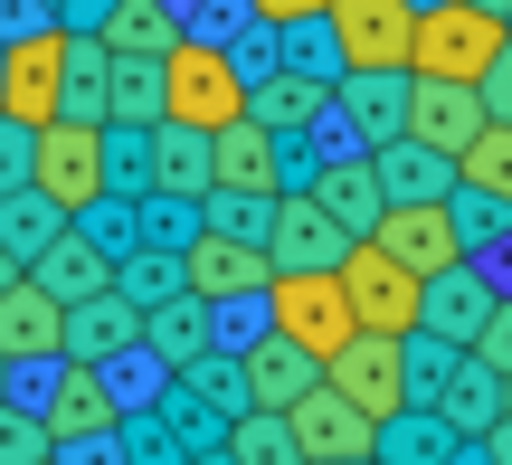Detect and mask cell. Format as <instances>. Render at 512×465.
<instances>
[{
  "label": "cell",
  "mask_w": 512,
  "mask_h": 465,
  "mask_svg": "<svg viewBox=\"0 0 512 465\" xmlns=\"http://www.w3.org/2000/svg\"><path fill=\"white\" fill-rule=\"evenodd\" d=\"M57 228H67V219H57V209L38 200V190H10V200H0V257H10L19 276H29V257L57 238Z\"/></svg>",
  "instance_id": "cell-32"
},
{
  "label": "cell",
  "mask_w": 512,
  "mask_h": 465,
  "mask_svg": "<svg viewBox=\"0 0 512 465\" xmlns=\"http://www.w3.org/2000/svg\"><path fill=\"white\" fill-rule=\"evenodd\" d=\"M57 86H67V29H19L0 48V124L48 133L57 124Z\"/></svg>",
  "instance_id": "cell-5"
},
{
  "label": "cell",
  "mask_w": 512,
  "mask_h": 465,
  "mask_svg": "<svg viewBox=\"0 0 512 465\" xmlns=\"http://www.w3.org/2000/svg\"><path fill=\"white\" fill-rule=\"evenodd\" d=\"M456 181H465V190H484L494 209H512V124H484L475 143L456 152Z\"/></svg>",
  "instance_id": "cell-33"
},
{
  "label": "cell",
  "mask_w": 512,
  "mask_h": 465,
  "mask_svg": "<svg viewBox=\"0 0 512 465\" xmlns=\"http://www.w3.org/2000/svg\"><path fill=\"white\" fill-rule=\"evenodd\" d=\"M0 399H10V361H0Z\"/></svg>",
  "instance_id": "cell-49"
},
{
  "label": "cell",
  "mask_w": 512,
  "mask_h": 465,
  "mask_svg": "<svg viewBox=\"0 0 512 465\" xmlns=\"http://www.w3.org/2000/svg\"><path fill=\"white\" fill-rule=\"evenodd\" d=\"M370 247H380L389 266H408V276H446V266H465L456 228H446V200L437 209H380V228H370Z\"/></svg>",
  "instance_id": "cell-15"
},
{
  "label": "cell",
  "mask_w": 512,
  "mask_h": 465,
  "mask_svg": "<svg viewBox=\"0 0 512 465\" xmlns=\"http://www.w3.org/2000/svg\"><path fill=\"white\" fill-rule=\"evenodd\" d=\"M266 333L294 342V352L323 371L361 323H351V304H342V285H332V276H266Z\"/></svg>",
  "instance_id": "cell-4"
},
{
  "label": "cell",
  "mask_w": 512,
  "mask_h": 465,
  "mask_svg": "<svg viewBox=\"0 0 512 465\" xmlns=\"http://www.w3.org/2000/svg\"><path fill=\"white\" fill-rule=\"evenodd\" d=\"M332 285H342V304H351L361 333H380V342H408V333H418V276L389 266L370 238H351V257L332 266Z\"/></svg>",
  "instance_id": "cell-6"
},
{
  "label": "cell",
  "mask_w": 512,
  "mask_h": 465,
  "mask_svg": "<svg viewBox=\"0 0 512 465\" xmlns=\"http://www.w3.org/2000/svg\"><path fill=\"white\" fill-rule=\"evenodd\" d=\"M342 257H351V238L313 200H275V228H266V266L275 276H332Z\"/></svg>",
  "instance_id": "cell-14"
},
{
  "label": "cell",
  "mask_w": 512,
  "mask_h": 465,
  "mask_svg": "<svg viewBox=\"0 0 512 465\" xmlns=\"http://www.w3.org/2000/svg\"><path fill=\"white\" fill-rule=\"evenodd\" d=\"M285 437H294V456H304V465H370V418L351 409V399H332L323 380L285 409Z\"/></svg>",
  "instance_id": "cell-10"
},
{
  "label": "cell",
  "mask_w": 512,
  "mask_h": 465,
  "mask_svg": "<svg viewBox=\"0 0 512 465\" xmlns=\"http://www.w3.org/2000/svg\"><path fill=\"white\" fill-rule=\"evenodd\" d=\"M114 295H124L133 314L171 304V295H181V257H162V247H133V257H114Z\"/></svg>",
  "instance_id": "cell-35"
},
{
  "label": "cell",
  "mask_w": 512,
  "mask_h": 465,
  "mask_svg": "<svg viewBox=\"0 0 512 465\" xmlns=\"http://www.w3.org/2000/svg\"><path fill=\"white\" fill-rule=\"evenodd\" d=\"M29 285H38L48 304H86V295H105V285H114V257L67 219V228H57V238L29 257Z\"/></svg>",
  "instance_id": "cell-18"
},
{
  "label": "cell",
  "mask_w": 512,
  "mask_h": 465,
  "mask_svg": "<svg viewBox=\"0 0 512 465\" xmlns=\"http://www.w3.org/2000/svg\"><path fill=\"white\" fill-rule=\"evenodd\" d=\"M29 190L57 219H86L105 200V124H48L29 133Z\"/></svg>",
  "instance_id": "cell-3"
},
{
  "label": "cell",
  "mask_w": 512,
  "mask_h": 465,
  "mask_svg": "<svg viewBox=\"0 0 512 465\" xmlns=\"http://www.w3.org/2000/svg\"><path fill=\"white\" fill-rule=\"evenodd\" d=\"M370 181H380V209H437L446 190H456V162H437V152L418 143H389V152H361Z\"/></svg>",
  "instance_id": "cell-22"
},
{
  "label": "cell",
  "mask_w": 512,
  "mask_h": 465,
  "mask_svg": "<svg viewBox=\"0 0 512 465\" xmlns=\"http://www.w3.org/2000/svg\"><path fill=\"white\" fill-rule=\"evenodd\" d=\"M465 10H484V19H503V10H512V0H465Z\"/></svg>",
  "instance_id": "cell-47"
},
{
  "label": "cell",
  "mask_w": 512,
  "mask_h": 465,
  "mask_svg": "<svg viewBox=\"0 0 512 465\" xmlns=\"http://www.w3.org/2000/svg\"><path fill=\"white\" fill-rule=\"evenodd\" d=\"M512 48L503 19L465 10V0H437V10H418V29H408V76L418 86H484V67Z\"/></svg>",
  "instance_id": "cell-1"
},
{
  "label": "cell",
  "mask_w": 512,
  "mask_h": 465,
  "mask_svg": "<svg viewBox=\"0 0 512 465\" xmlns=\"http://www.w3.org/2000/svg\"><path fill=\"white\" fill-rule=\"evenodd\" d=\"M323 29H332L342 76H408V29H418L408 0H332Z\"/></svg>",
  "instance_id": "cell-7"
},
{
  "label": "cell",
  "mask_w": 512,
  "mask_h": 465,
  "mask_svg": "<svg viewBox=\"0 0 512 465\" xmlns=\"http://www.w3.org/2000/svg\"><path fill=\"white\" fill-rule=\"evenodd\" d=\"M114 456H124V465H190L181 437L162 428V409H124V418H114Z\"/></svg>",
  "instance_id": "cell-38"
},
{
  "label": "cell",
  "mask_w": 512,
  "mask_h": 465,
  "mask_svg": "<svg viewBox=\"0 0 512 465\" xmlns=\"http://www.w3.org/2000/svg\"><path fill=\"white\" fill-rule=\"evenodd\" d=\"M57 333H67V304H48L29 276H19L10 295H0V361H10V371H48Z\"/></svg>",
  "instance_id": "cell-20"
},
{
  "label": "cell",
  "mask_w": 512,
  "mask_h": 465,
  "mask_svg": "<svg viewBox=\"0 0 512 465\" xmlns=\"http://www.w3.org/2000/svg\"><path fill=\"white\" fill-rule=\"evenodd\" d=\"M143 342V314H133L124 295H86V304H67V333H57V361H86V371H114V361Z\"/></svg>",
  "instance_id": "cell-16"
},
{
  "label": "cell",
  "mask_w": 512,
  "mask_h": 465,
  "mask_svg": "<svg viewBox=\"0 0 512 465\" xmlns=\"http://www.w3.org/2000/svg\"><path fill=\"white\" fill-rule=\"evenodd\" d=\"M503 418H512V380H503Z\"/></svg>",
  "instance_id": "cell-50"
},
{
  "label": "cell",
  "mask_w": 512,
  "mask_h": 465,
  "mask_svg": "<svg viewBox=\"0 0 512 465\" xmlns=\"http://www.w3.org/2000/svg\"><path fill=\"white\" fill-rule=\"evenodd\" d=\"M494 295H503V285L484 276V266H446V276L418 285V333L446 342V352H475V333H484V314H494Z\"/></svg>",
  "instance_id": "cell-11"
},
{
  "label": "cell",
  "mask_w": 512,
  "mask_h": 465,
  "mask_svg": "<svg viewBox=\"0 0 512 465\" xmlns=\"http://www.w3.org/2000/svg\"><path fill=\"white\" fill-rule=\"evenodd\" d=\"M475 133H484L475 86H418V76H408V133H399V143H418V152H437V162H456Z\"/></svg>",
  "instance_id": "cell-17"
},
{
  "label": "cell",
  "mask_w": 512,
  "mask_h": 465,
  "mask_svg": "<svg viewBox=\"0 0 512 465\" xmlns=\"http://www.w3.org/2000/svg\"><path fill=\"white\" fill-rule=\"evenodd\" d=\"M408 10H437V0H408Z\"/></svg>",
  "instance_id": "cell-52"
},
{
  "label": "cell",
  "mask_w": 512,
  "mask_h": 465,
  "mask_svg": "<svg viewBox=\"0 0 512 465\" xmlns=\"http://www.w3.org/2000/svg\"><path fill=\"white\" fill-rule=\"evenodd\" d=\"M323 114H332V86H313V76H285V67H275V76H256V86H247V124L256 133H313Z\"/></svg>",
  "instance_id": "cell-26"
},
{
  "label": "cell",
  "mask_w": 512,
  "mask_h": 465,
  "mask_svg": "<svg viewBox=\"0 0 512 465\" xmlns=\"http://www.w3.org/2000/svg\"><path fill=\"white\" fill-rule=\"evenodd\" d=\"M503 38H512V10H503Z\"/></svg>",
  "instance_id": "cell-53"
},
{
  "label": "cell",
  "mask_w": 512,
  "mask_h": 465,
  "mask_svg": "<svg viewBox=\"0 0 512 465\" xmlns=\"http://www.w3.org/2000/svg\"><path fill=\"white\" fill-rule=\"evenodd\" d=\"M332 0H238L247 29H304V19H323Z\"/></svg>",
  "instance_id": "cell-43"
},
{
  "label": "cell",
  "mask_w": 512,
  "mask_h": 465,
  "mask_svg": "<svg viewBox=\"0 0 512 465\" xmlns=\"http://www.w3.org/2000/svg\"><path fill=\"white\" fill-rule=\"evenodd\" d=\"M323 390L332 399H351V409L380 428L389 409H408V371H399V342H380V333H351L342 352L323 361Z\"/></svg>",
  "instance_id": "cell-8"
},
{
  "label": "cell",
  "mask_w": 512,
  "mask_h": 465,
  "mask_svg": "<svg viewBox=\"0 0 512 465\" xmlns=\"http://www.w3.org/2000/svg\"><path fill=\"white\" fill-rule=\"evenodd\" d=\"M10 190H29V133L0 124V200H10Z\"/></svg>",
  "instance_id": "cell-45"
},
{
  "label": "cell",
  "mask_w": 512,
  "mask_h": 465,
  "mask_svg": "<svg viewBox=\"0 0 512 465\" xmlns=\"http://www.w3.org/2000/svg\"><path fill=\"white\" fill-rule=\"evenodd\" d=\"M209 190H238V200H275V133H256L247 114L228 133H209Z\"/></svg>",
  "instance_id": "cell-23"
},
{
  "label": "cell",
  "mask_w": 512,
  "mask_h": 465,
  "mask_svg": "<svg viewBox=\"0 0 512 465\" xmlns=\"http://www.w3.org/2000/svg\"><path fill=\"white\" fill-rule=\"evenodd\" d=\"M76 228H86V238L105 247V257H133V247H143V228H133V200H95Z\"/></svg>",
  "instance_id": "cell-40"
},
{
  "label": "cell",
  "mask_w": 512,
  "mask_h": 465,
  "mask_svg": "<svg viewBox=\"0 0 512 465\" xmlns=\"http://www.w3.org/2000/svg\"><path fill=\"white\" fill-rule=\"evenodd\" d=\"M38 428H48V447H76V437H114V390L105 371H86V361H48V399H38Z\"/></svg>",
  "instance_id": "cell-9"
},
{
  "label": "cell",
  "mask_w": 512,
  "mask_h": 465,
  "mask_svg": "<svg viewBox=\"0 0 512 465\" xmlns=\"http://www.w3.org/2000/svg\"><path fill=\"white\" fill-rule=\"evenodd\" d=\"M143 190H152V133L105 124V200H143Z\"/></svg>",
  "instance_id": "cell-39"
},
{
  "label": "cell",
  "mask_w": 512,
  "mask_h": 465,
  "mask_svg": "<svg viewBox=\"0 0 512 465\" xmlns=\"http://www.w3.org/2000/svg\"><path fill=\"white\" fill-rule=\"evenodd\" d=\"M0 465H48V428L19 399H0Z\"/></svg>",
  "instance_id": "cell-41"
},
{
  "label": "cell",
  "mask_w": 512,
  "mask_h": 465,
  "mask_svg": "<svg viewBox=\"0 0 512 465\" xmlns=\"http://www.w3.org/2000/svg\"><path fill=\"white\" fill-rule=\"evenodd\" d=\"M238 114H247V76L228 67V48L181 38V48L162 57V124H181V133H228Z\"/></svg>",
  "instance_id": "cell-2"
},
{
  "label": "cell",
  "mask_w": 512,
  "mask_h": 465,
  "mask_svg": "<svg viewBox=\"0 0 512 465\" xmlns=\"http://www.w3.org/2000/svg\"><path fill=\"white\" fill-rule=\"evenodd\" d=\"M446 456H456V437L427 409H389L380 428H370V465H446Z\"/></svg>",
  "instance_id": "cell-29"
},
{
  "label": "cell",
  "mask_w": 512,
  "mask_h": 465,
  "mask_svg": "<svg viewBox=\"0 0 512 465\" xmlns=\"http://www.w3.org/2000/svg\"><path fill=\"white\" fill-rule=\"evenodd\" d=\"M219 456H228V465H304L275 409H247V418H228V447H219Z\"/></svg>",
  "instance_id": "cell-36"
},
{
  "label": "cell",
  "mask_w": 512,
  "mask_h": 465,
  "mask_svg": "<svg viewBox=\"0 0 512 465\" xmlns=\"http://www.w3.org/2000/svg\"><path fill=\"white\" fill-rule=\"evenodd\" d=\"M332 124L361 152H389L408 133V76H332Z\"/></svg>",
  "instance_id": "cell-13"
},
{
  "label": "cell",
  "mask_w": 512,
  "mask_h": 465,
  "mask_svg": "<svg viewBox=\"0 0 512 465\" xmlns=\"http://www.w3.org/2000/svg\"><path fill=\"white\" fill-rule=\"evenodd\" d=\"M200 352H209V304L171 295V304L143 314V361H152V371H190Z\"/></svg>",
  "instance_id": "cell-28"
},
{
  "label": "cell",
  "mask_w": 512,
  "mask_h": 465,
  "mask_svg": "<svg viewBox=\"0 0 512 465\" xmlns=\"http://www.w3.org/2000/svg\"><path fill=\"white\" fill-rule=\"evenodd\" d=\"M171 390L200 399L209 418H247V380H238V361H228V352H200L190 371H171Z\"/></svg>",
  "instance_id": "cell-34"
},
{
  "label": "cell",
  "mask_w": 512,
  "mask_h": 465,
  "mask_svg": "<svg viewBox=\"0 0 512 465\" xmlns=\"http://www.w3.org/2000/svg\"><path fill=\"white\" fill-rule=\"evenodd\" d=\"M181 38L190 29H181L171 0H105V19H95V48H105V57H133V67H162Z\"/></svg>",
  "instance_id": "cell-19"
},
{
  "label": "cell",
  "mask_w": 512,
  "mask_h": 465,
  "mask_svg": "<svg viewBox=\"0 0 512 465\" xmlns=\"http://www.w3.org/2000/svg\"><path fill=\"white\" fill-rule=\"evenodd\" d=\"M304 200L323 209V219L342 228V238H370V228H380V181H370V162H361V152L323 162V171H313V190H304Z\"/></svg>",
  "instance_id": "cell-24"
},
{
  "label": "cell",
  "mask_w": 512,
  "mask_h": 465,
  "mask_svg": "<svg viewBox=\"0 0 512 465\" xmlns=\"http://www.w3.org/2000/svg\"><path fill=\"white\" fill-rule=\"evenodd\" d=\"M427 418H437V428L456 437V447H475V437H484V428L503 418V380L484 371L475 352H456V371L437 380V399H427Z\"/></svg>",
  "instance_id": "cell-21"
},
{
  "label": "cell",
  "mask_w": 512,
  "mask_h": 465,
  "mask_svg": "<svg viewBox=\"0 0 512 465\" xmlns=\"http://www.w3.org/2000/svg\"><path fill=\"white\" fill-rule=\"evenodd\" d=\"M266 276H275V266H266V247L209 238V228L181 247V295H190V304H247V295H266Z\"/></svg>",
  "instance_id": "cell-12"
},
{
  "label": "cell",
  "mask_w": 512,
  "mask_h": 465,
  "mask_svg": "<svg viewBox=\"0 0 512 465\" xmlns=\"http://www.w3.org/2000/svg\"><path fill=\"white\" fill-rule=\"evenodd\" d=\"M238 380H247V409H275V418H285L323 371H313L294 342H275V333H266V342H247V352H238Z\"/></svg>",
  "instance_id": "cell-25"
},
{
  "label": "cell",
  "mask_w": 512,
  "mask_h": 465,
  "mask_svg": "<svg viewBox=\"0 0 512 465\" xmlns=\"http://www.w3.org/2000/svg\"><path fill=\"white\" fill-rule=\"evenodd\" d=\"M190 465H228V456H190Z\"/></svg>",
  "instance_id": "cell-51"
},
{
  "label": "cell",
  "mask_w": 512,
  "mask_h": 465,
  "mask_svg": "<svg viewBox=\"0 0 512 465\" xmlns=\"http://www.w3.org/2000/svg\"><path fill=\"white\" fill-rule=\"evenodd\" d=\"M475 105H484V124H512V48L484 67V86H475Z\"/></svg>",
  "instance_id": "cell-44"
},
{
  "label": "cell",
  "mask_w": 512,
  "mask_h": 465,
  "mask_svg": "<svg viewBox=\"0 0 512 465\" xmlns=\"http://www.w3.org/2000/svg\"><path fill=\"white\" fill-rule=\"evenodd\" d=\"M105 124L114 133H152V124H162V67L114 57V76H105Z\"/></svg>",
  "instance_id": "cell-31"
},
{
  "label": "cell",
  "mask_w": 512,
  "mask_h": 465,
  "mask_svg": "<svg viewBox=\"0 0 512 465\" xmlns=\"http://www.w3.org/2000/svg\"><path fill=\"white\" fill-rule=\"evenodd\" d=\"M200 228H209V238H238V247H266L275 200H238V190H209V200H200Z\"/></svg>",
  "instance_id": "cell-37"
},
{
  "label": "cell",
  "mask_w": 512,
  "mask_h": 465,
  "mask_svg": "<svg viewBox=\"0 0 512 465\" xmlns=\"http://www.w3.org/2000/svg\"><path fill=\"white\" fill-rule=\"evenodd\" d=\"M105 76H114V57L95 48L86 29H67V86H57V124H105Z\"/></svg>",
  "instance_id": "cell-30"
},
{
  "label": "cell",
  "mask_w": 512,
  "mask_h": 465,
  "mask_svg": "<svg viewBox=\"0 0 512 465\" xmlns=\"http://www.w3.org/2000/svg\"><path fill=\"white\" fill-rule=\"evenodd\" d=\"M475 361L494 380H512V295H494V314H484V333H475Z\"/></svg>",
  "instance_id": "cell-42"
},
{
  "label": "cell",
  "mask_w": 512,
  "mask_h": 465,
  "mask_svg": "<svg viewBox=\"0 0 512 465\" xmlns=\"http://www.w3.org/2000/svg\"><path fill=\"white\" fill-rule=\"evenodd\" d=\"M10 285H19V266H10V257H0V295H10Z\"/></svg>",
  "instance_id": "cell-48"
},
{
  "label": "cell",
  "mask_w": 512,
  "mask_h": 465,
  "mask_svg": "<svg viewBox=\"0 0 512 465\" xmlns=\"http://www.w3.org/2000/svg\"><path fill=\"white\" fill-rule=\"evenodd\" d=\"M475 447H484V465H512V418H494V428H484Z\"/></svg>",
  "instance_id": "cell-46"
},
{
  "label": "cell",
  "mask_w": 512,
  "mask_h": 465,
  "mask_svg": "<svg viewBox=\"0 0 512 465\" xmlns=\"http://www.w3.org/2000/svg\"><path fill=\"white\" fill-rule=\"evenodd\" d=\"M143 200H209V133H181V124H152V190Z\"/></svg>",
  "instance_id": "cell-27"
}]
</instances>
